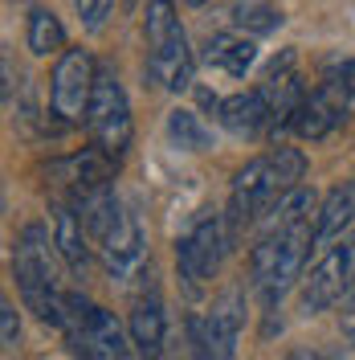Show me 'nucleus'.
Returning a JSON list of instances; mask_svg holds the SVG:
<instances>
[{
    "label": "nucleus",
    "instance_id": "obj_9",
    "mask_svg": "<svg viewBox=\"0 0 355 360\" xmlns=\"http://www.w3.org/2000/svg\"><path fill=\"white\" fill-rule=\"evenodd\" d=\"M241 328H245V295L241 291H225L213 311L196 315L188 323L192 332V360H233L237 344H241Z\"/></svg>",
    "mask_w": 355,
    "mask_h": 360
},
{
    "label": "nucleus",
    "instance_id": "obj_15",
    "mask_svg": "<svg viewBox=\"0 0 355 360\" xmlns=\"http://www.w3.org/2000/svg\"><path fill=\"white\" fill-rule=\"evenodd\" d=\"M217 119H221L225 131L249 139V135L269 127V107H266V98H262V90L253 86V90H241V94H229L217 107Z\"/></svg>",
    "mask_w": 355,
    "mask_h": 360
},
{
    "label": "nucleus",
    "instance_id": "obj_18",
    "mask_svg": "<svg viewBox=\"0 0 355 360\" xmlns=\"http://www.w3.org/2000/svg\"><path fill=\"white\" fill-rule=\"evenodd\" d=\"M25 41H29V49L37 58L58 53V49H66V25L58 21L49 8H33L29 13V25H25Z\"/></svg>",
    "mask_w": 355,
    "mask_h": 360
},
{
    "label": "nucleus",
    "instance_id": "obj_17",
    "mask_svg": "<svg viewBox=\"0 0 355 360\" xmlns=\"http://www.w3.org/2000/svg\"><path fill=\"white\" fill-rule=\"evenodd\" d=\"M204 62L225 70L229 78H245V70L257 62V45H253V37H245V33H217L208 41V49H204Z\"/></svg>",
    "mask_w": 355,
    "mask_h": 360
},
{
    "label": "nucleus",
    "instance_id": "obj_26",
    "mask_svg": "<svg viewBox=\"0 0 355 360\" xmlns=\"http://www.w3.org/2000/svg\"><path fill=\"white\" fill-rule=\"evenodd\" d=\"M188 4H208V0H188Z\"/></svg>",
    "mask_w": 355,
    "mask_h": 360
},
{
    "label": "nucleus",
    "instance_id": "obj_6",
    "mask_svg": "<svg viewBox=\"0 0 355 360\" xmlns=\"http://www.w3.org/2000/svg\"><path fill=\"white\" fill-rule=\"evenodd\" d=\"M86 131L90 143L98 152L119 164L131 148V103H127V90L119 82V74L107 66H98V82H94V98H90V111H86Z\"/></svg>",
    "mask_w": 355,
    "mask_h": 360
},
{
    "label": "nucleus",
    "instance_id": "obj_3",
    "mask_svg": "<svg viewBox=\"0 0 355 360\" xmlns=\"http://www.w3.org/2000/svg\"><path fill=\"white\" fill-rule=\"evenodd\" d=\"M143 37H147V78L156 86L172 90V94L192 86L196 58L188 49V37L180 29V17H176V4L172 0H147Z\"/></svg>",
    "mask_w": 355,
    "mask_h": 360
},
{
    "label": "nucleus",
    "instance_id": "obj_1",
    "mask_svg": "<svg viewBox=\"0 0 355 360\" xmlns=\"http://www.w3.org/2000/svg\"><path fill=\"white\" fill-rule=\"evenodd\" d=\"M53 238L49 229L37 221H29L17 233V246H13V274H17V291L21 303L37 315L41 323H53L62 332V315H66V291L58 283V270H53Z\"/></svg>",
    "mask_w": 355,
    "mask_h": 360
},
{
    "label": "nucleus",
    "instance_id": "obj_23",
    "mask_svg": "<svg viewBox=\"0 0 355 360\" xmlns=\"http://www.w3.org/2000/svg\"><path fill=\"white\" fill-rule=\"evenodd\" d=\"M74 8L82 13L86 29H102V21L111 17V8H114V0H74Z\"/></svg>",
    "mask_w": 355,
    "mask_h": 360
},
{
    "label": "nucleus",
    "instance_id": "obj_5",
    "mask_svg": "<svg viewBox=\"0 0 355 360\" xmlns=\"http://www.w3.org/2000/svg\"><path fill=\"white\" fill-rule=\"evenodd\" d=\"M94 82H98V62L86 49H62L53 78H49V119L45 131L62 135L69 127H82L94 98Z\"/></svg>",
    "mask_w": 355,
    "mask_h": 360
},
{
    "label": "nucleus",
    "instance_id": "obj_14",
    "mask_svg": "<svg viewBox=\"0 0 355 360\" xmlns=\"http://www.w3.org/2000/svg\"><path fill=\"white\" fill-rule=\"evenodd\" d=\"M314 213H319V197H314V188H286L278 201H269V209L257 217V238L262 233H286V229H294V225L302 221H314Z\"/></svg>",
    "mask_w": 355,
    "mask_h": 360
},
{
    "label": "nucleus",
    "instance_id": "obj_19",
    "mask_svg": "<svg viewBox=\"0 0 355 360\" xmlns=\"http://www.w3.org/2000/svg\"><path fill=\"white\" fill-rule=\"evenodd\" d=\"M319 90L331 98L343 115L355 111V58H343V62H331L319 78Z\"/></svg>",
    "mask_w": 355,
    "mask_h": 360
},
{
    "label": "nucleus",
    "instance_id": "obj_13",
    "mask_svg": "<svg viewBox=\"0 0 355 360\" xmlns=\"http://www.w3.org/2000/svg\"><path fill=\"white\" fill-rule=\"evenodd\" d=\"M355 225V176L335 184L331 193L319 201V213H314V242L319 246H331L335 238H343Z\"/></svg>",
    "mask_w": 355,
    "mask_h": 360
},
{
    "label": "nucleus",
    "instance_id": "obj_24",
    "mask_svg": "<svg viewBox=\"0 0 355 360\" xmlns=\"http://www.w3.org/2000/svg\"><path fill=\"white\" fill-rule=\"evenodd\" d=\"M343 336L355 344V287H351V295L343 299Z\"/></svg>",
    "mask_w": 355,
    "mask_h": 360
},
{
    "label": "nucleus",
    "instance_id": "obj_27",
    "mask_svg": "<svg viewBox=\"0 0 355 360\" xmlns=\"http://www.w3.org/2000/svg\"><path fill=\"white\" fill-rule=\"evenodd\" d=\"M29 4H37V0H29Z\"/></svg>",
    "mask_w": 355,
    "mask_h": 360
},
{
    "label": "nucleus",
    "instance_id": "obj_20",
    "mask_svg": "<svg viewBox=\"0 0 355 360\" xmlns=\"http://www.w3.org/2000/svg\"><path fill=\"white\" fill-rule=\"evenodd\" d=\"M168 135H172V143L176 148H188V152H204L208 143H213V131L200 123L196 111H188V107H176V111L168 115Z\"/></svg>",
    "mask_w": 355,
    "mask_h": 360
},
{
    "label": "nucleus",
    "instance_id": "obj_25",
    "mask_svg": "<svg viewBox=\"0 0 355 360\" xmlns=\"http://www.w3.org/2000/svg\"><path fill=\"white\" fill-rule=\"evenodd\" d=\"M290 360H319V356H314V352H294Z\"/></svg>",
    "mask_w": 355,
    "mask_h": 360
},
{
    "label": "nucleus",
    "instance_id": "obj_8",
    "mask_svg": "<svg viewBox=\"0 0 355 360\" xmlns=\"http://www.w3.org/2000/svg\"><path fill=\"white\" fill-rule=\"evenodd\" d=\"M233 250L229 242V229H225V213H204L192 221V229L176 242V266L180 278L188 291H200L217 270H221V258Z\"/></svg>",
    "mask_w": 355,
    "mask_h": 360
},
{
    "label": "nucleus",
    "instance_id": "obj_16",
    "mask_svg": "<svg viewBox=\"0 0 355 360\" xmlns=\"http://www.w3.org/2000/svg\"><path fill=\"white\" fill-rule=\"evenodd\" d=\"M343 119H347V115L314 86V90H307V98L298 103V111L290 119V131L298 135V139H323V135H331Z\"/></svg>",
    "mask_w": 355,
    "mask_h": 360
},
{
    "label": "nucleus",
    "instance_id": "obj_4",
    "mask_svg": "<svg viewBox=\"0 0 355 360\" xmlns=\"http://www.w3.org/2000/svg\"><path fill=\"white\" fill-rule=\"evenodd\" d=\"M62 336L74 344L82 360H135V344L123 332V323L78 291H66Z\"/></svg>",
    "mask_w": 355,
    "mask_h": 360
},
{
    "label": "nucleus",
    "instance_id": "obj_2",
    "mask_svg": "<svg viewBox=\"0 0 355 360\" xmlns=\"http://www.w3.org/2000/svg\"><path fill=\"white\" fill-rule=\"evenodd\" d=\"M314 246H319L314 242V221L294 225L286 233H262L253 242V250H249V274H253V291L262 295L266 311H274L282 303V295L294 283H302L298 274H302Z\"/></svg>",
    "mask_w": 355,
    "mask_h": 360
},
{
    "label": "nucleus",
    "instance_id": "obj_21",
    "mask_svg": "<svg viewBox=\"0 0 355 360\" xmlns=\"http://www.w3.org/2000/svg\"><path fill=\"white\" fill-rule=\"evenodd\" d=\"M233 21L237 29H245L249 37H262V33H274L282 25V8H274L269 0H245L233 8Z\"/></svg>",
    "mask_w": 355,
    "mask_h": 360
},
{
    "label": "nucleus",
    "instance_id": "obj_12",
    "mask_svg": "<svg viewBox=\"0 0 355 360\" xmlns=\"http://www.w3.org/2000/svg\"><path fill=\"white\" fill-rule=\"evenodd\" d=\"M127 336H131L135 356L139 360H159L163 356V344H168V315H163V303H159L156 295L139 299V303L131 307Z\"/></svg>",
    "mask_w": 355,
    "mask_h": 360
},
{
    "label": "nucleus",
    "instance_id": "obj_10",
    "mask_svg": "<svg viewBox=\"0 0 355 360\" xmlns=\"http://www.w3.org/2000/svg\"><path fill=\"white\" fill-rule=\"evenodd\" d=\"M94 254L102 258V266H107L111 278H119V283L139 278V274H143V262H147V246H143V229L135 221V213L123 209V213L114 217L111 229L94 242Z\"/></svg>",
    "mask_w": 355,
    "mask_h": 360
},
{
    "label": "nucleus",
    "instance_id": "obj_22",
    "mask_svg": "<svg viewBox=\"0 0 355 360\" xmlns=\"http://www.w3.org/2000/svg\"><path fill=\"white\" fill-rule=\"evenodd\" d=\"M0 344H4V352H17V344H21V323H17L13 299L0 303Z\"/></svg>",
    "mask_w": 355,
    "mask_h": 360
},
{
    "label": "nucleus",
    "instance_id": "obj_7",
    "mask_svg": "<svg viewBox=\"0 0 355 360\" xmlns=\"http://www.w3.org/2000/svg\"><path fill=\"white\" fill-rule=\"evenodd\" d=\"M355 287V229H347L343 238H335L323 250V258L311 266V274L298 287V303L307 315L331 311L335 303H343Z\"/></svg>",
    "mask_w": 355,
    "mask_h": 360
},
{
    "label": "nucleus",
    "instance_id": "obj_11",
    "mask_svg": "<svg viewBox=\"0 0 355 360\" xmlns=\"http://www.w3.org/2000/svg\"><path fill=\"white\" fill-rule=\"evenodd\" d=\"M53 250L62 254V262H66L78 278H86L94 242H90V233H86L82 213H78L74 201H66V197H58V201H53Z\"/></svg>",
    "mask_w": 355,
    "mask_h": 360
}]
</instances>
